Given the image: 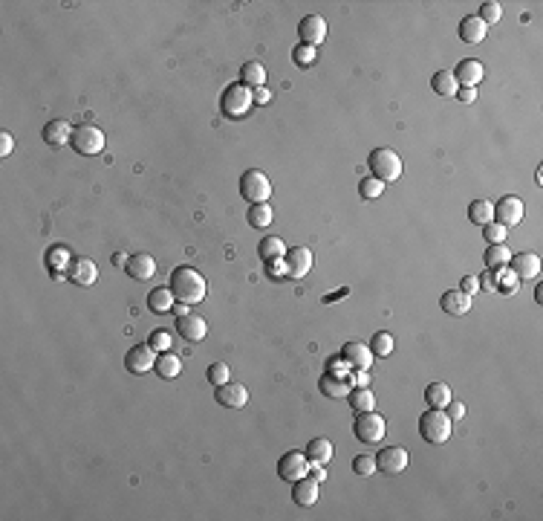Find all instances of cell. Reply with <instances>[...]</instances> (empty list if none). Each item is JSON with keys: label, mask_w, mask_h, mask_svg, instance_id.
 I'll use <instances>...</instances> for the list:
<instances>
[{"label": "cell", "mask_w": 543, "mask_h": 521, "mask_svg": "<svg viewBox=\"0 0 543 521\" xmlns=\"http://www.w3.org/2000/svg\"><path fill=\"white\" fill-rule=\"evenodd\" d=\"M333 443H329L327 438H315V440H309V446H307V458H309V464H329V460H333Z\"/></svg>", "instance_id": "obj_27"}, {"label": "cell", "mask_w": 543, "mask_h": 521, "mask_svg": "<svg viewBox=\"0 0 543 521\" xmlns=\"http://www.w3.org/2000/svg\"><path fill=\"white\" fill-rule=\"evenodd\" d=\"M43 142L52 145V148H64L72 142V128L64 119H52V122L43 125Z\"/></svg>", "instance_id": "obj_21"}, {"label": "cell", "mask_w": 543, "mask_h": 521, "mask_svg": "<svg viewBox=\"0 0 543 521\" xmlns=\"http://www.w3.org/2000/svg\"><path fill=\"white\" fill-rule=\"evenodd\" d=\"M240 76H243V84L254 90V87H263V81H266V67H263L260 61H246L243 70H240Z\"/></svg>", "instance_id": "obj_35"}, {"label": "cell", "mask_w": 543, "mask_h": 521, "mask_svg": "<svg viewBox=\"0 0 543 521\" xmlns=\"http://www.w3.org/2000/svg\"><path fill=\"white\" fill-rule=\"evenodd\" d=\"M127 261H130V258H127V255H122V252H119L113 264H116V266H127Z\"/></svg>", "instance_id": "obj_55"}, {"label": "cell", "mask_w": 543, "mask_h": 521, "mask_svg": "<svg viewBox=\"0 0 543 521\" xmlns=\"http://www.w3.org/2000/svg\"><path fill=\"white\" fill-rule=\"evenodd\" d=\"M127 275L130 278H136V281H150L156 275V261L150 258V255H145V252H139V255H133L130 261H127Z\"/></svg>", "instance_id": "obj_24"}, {"label": "cell", "mask_w": 543, "mask_h": 521, "mask_svg": "<svg viewBox=\"0 0 543 521\" xmlns=\"http://www.w3.org/2000/svg\"><path fill=\"white\" fill-rule=\"evenodd\" d=\"M171 293L179 304H200L208 293V284L203 273H197L194 266H176L171 273Z\"/></svg>", "instance_id": "obj_1"}, {"label": "cell", "mask_w": 543, "mask_h": 521, "mask_svg": "<svg viewBox=\"0 0 543 521\" xmlns=\"http://www.w3.org/2000/svg\"><path fill=\"white\" fill-rule=\"evenodd\" d=\"M298 35L307 47L318 50L327 38V21L321 18V14H307V18H300V23H298Z\"/></svg>", "instance_id": "obj_13"}, {"label": "cell", "mask_w": 543, "mask_h": 521, "mask_svg": "<svg viewBox=\"0 0 543 521\" xmlns=\"http://www.w3.org/2000/svg\"><path fill=\"white\" fill-rule=\"evenodd\" d=\"M125 368L130 374H147V371L156 368V351L150 345H133L125 353Z\"/></svg>", "instance_id": "obj_11"}, {"label": "cell", "mask_w": 543, "mask_h": 521, "mask_svg": "<svg viewBox=\"0 0 543 521\" xmlns=\"http://www.w3.org/2000/svg\"><path fill=\"white\" fill-rule=\"evenodd\" d=\"M482 237H486L489 244H506V226H503V223H497V220H491V223L482 226Z\"/></svg>", "instance_id": "obj_42"}, {"label": "cell", "mask_w": 543, "mask_h": 521, "mask_svg": "<svg viewBox=\"0 0 543 521\" xmlns=\"http://www.w3.org/2000/svg\"><path fill=\"white\" fill-rule=\"evenodd\" d=\"M385 431H387L385 417H379L376 411L358 414L356 423H353V435H356L361 443H382V440H385Z\"/></svg>", "instance_id": "obj_7"}, {"label": "cell", "mask_w": 543, "mask_h": 521, "mask_svg": "<svg viewBox=\"0 0 543 521\" xmlns=\"http://www.w3.org/2000/svg\"><path fill=\"white\" fill-rule=\"evenodd\" d=\"M147 345L154 348L156 353L171 351V333H165V331H154V333H150V342H147Z\"/></svg>", "instance_id": "obj_45"}, {"label": "cell", "mask_w": 543, "mask_h": 521, "mask_svg": "<svg viewBox=\"0 0 543 521\" xmlns=\"http://www.w3.org/2000/svg\"><path fill=\"white\" fill-rule=\"evenodd\" d=\"M309 475H312V478L315 481H327V469H324V464H309Z\"/></svg>", "instance_id": "obj_53"}, {"label": "cell", "mask_w": 543, "mask_h": 521, "mask_svg": "<svg viewBox=\"0 0 543 521\" xmlns=\"http://www.w3.org/2000/svg\"><path fill=\"white\" fill-rule=\"evenodd\" d=\"M509 270L518 281H526V278H537L540 273V258L535 252H520V255H511L509 261Z\"/></svg>", "instance_id": "obj_16"}, {"label": "cell", "mask_w": 543, "mask_h": 521, "mask_svg": "<svg viewBox=\"0 0 543 521\" xmlns=\"http://www.w3.org/2000/svg\"><path fill=\"white\" fill-rule=\"evenodd\" d=\"M214 400H217L220 406H225V409H243L249 403V389H246V385L229 380L225 385H217Z\"/></svg>", "instance_id": "obj_15"}, {"label": "cell", "mask_w": 543, "mask_h": 521, "mask_svg": "<svg viewBox=\"0 0 543 521\" xmlns=\"http://www.w3.org/2000/svg\"><path fill=\"white\" fill-rule=\"evenodd\" d=\"M312 270V252L307 246H295V249H286L283 255V275L289 278H304Z\"/></svg>", "instance_id": "obj_10"}, {"label": "cell", "mask_w": 543, "mask_h": 521, "mask_svg": "<svg viewBox=\"0 0 543 521\" xmlns=\"http://www.w3.org/2000/svg\"><path fill=\"white\" fill-rule=\"evenodd\" d=\"M482 261H486V266H489V270H494V273L497 270H506L509 261H511V252L506 249V244H489Z\"/></svg>", "instance_id": "obj_28"}, {"label": "cell", "mask_w": 543, "mask_h": 521, "mask_svg": "<svg viewBox=\"0 0 543 521\" xmlns=\"http://www.w3.org/2000/svg\"><path fill=\"white\" fill-rule=\"evenodd\" d=\"M47 264H50L52 273H67L70 264H72V258H70V252H67L64 246H52V249L47 252Z\"/></svg>", "instance_id": "obj_37"}, {"label": "cell", "mask_w": 543, "mask_h": 521, "mask_svg": "<svg viewBox=\"0 0 543 521\" xmlns=\"http://www.w3.org/2000/svg\"><path fill=\"white\" fill-rule=\"evenodd\" d=\"M318 495H321V486H318V481H315L312 475H304V478H298L292 484V498H295V504H300V507H312V504H318Z\"/></svg>", "instance_id": "obj_18"}, {"label": "cell", "mask_w": 543, "mask_h": 521, "mask_svg": "<svg viewBox=\"0 0 543 521\" xmlns=\"http://www.w3.org/2000/svg\"><path fill=\"white\" fill-rule=\"evenodd\" d=\"M318 389H321V394L327 397V400H347V394H350L353 389H350V382H347L344 377H338V374H327L318 380Z\"/></svg>", "instance_id": "obj_23"}, {"label": "cell", "mask_w": 543, "mask_h": 521, "mask_svg": "<svg viewBox=\"0 0 543 521\" xmlns=\"http://www.w3.org/2000/svg\"><path fill=\"white\" fill-rule=\"evenodd\" d=\"M469 220L477 223V226H486V223H491V220H494V203H489V200H474V203L469 206Z\"/></svg>", "instance_id": "obj_36"}, {"label": "cell", "mask_w": 543, "mask_h": 521, "mask_svg": "<svg viewBox=\"0 0 543 521\" xmlns=\"http://www.w3.org/2000/svg\"><path fill=\"white\" fill-rule=\"evenodd\" d=\"M393 348H396V342H393V336H390L387 331H379V333L370 339L373 356H390V353H393Z\"/></svg>", "instance_id": "obj_38"}, {"label": "cell", "mask_w": 543, "mask_h": 521, "mask_svg": "<svg viewBox=\"0 0 543 521\" xmlns=\"http://www.w3.org/2000/svg\"><path fill=\"white\" fill-rule=\"evenodd\" d=\"M523 215H526V206H523V200L515 197V195L500 197V203L494 206V220L503 223L506 229H509V226H518V223L523 220Z\"/></svg>", "instance_id": "obj_12"}, {"label": "cell", "mask_w": 543, "mask_h": 521, "mask_svg": "<svg viewBox=\"0 0 543 521\" xmlns=\"http://www.w3.org/2000/svg\"><path fill=\"white\" fill-rule=\"evenodd\" d=\"M451 72H454L460 87H477L482 81V76H486V67H482L477 58H465V61H460L457 70H451Z\"/></svg>", "instance_id": "obj_19"}, {"label": "cell", "mask_w": 543, "mask_h": 521, "mask_svg": "<svg viewBox=\"0 0 543 521\" xmlns=\"http://www.w3.org/2000/svg\"><path fill=\"white\" fill-rule=\"evenodd\" d=\"M252 99H254V104H269V101H272V93L266 90V87H254V90H252Z\"/></svg>", "instance_id": "obj_51"}, {"label": "cell", "mask_w": 543, "mask_h": 521, "mask_svg": "<svg viewBox=\"0 0 543 521\" xmlns=\"http://www.w3.org/2000/svg\"><path fill=\"white\" fill-rule=\"evenodd\" d=\"M174 302H176V299H174L171 287H156V290H150V295H147V307L154 310V313H168V310H174V307H176Z\"/></svg>", "instance_id": "obj_29"}, {"label": "cell", "mask_w": 543, "mask_h": 521, "mask_svg": "<svg viewBox=\"0 0 543 521\" xmlns=\"http://www.w3.org/2000/svg\"><path fill=\"white\" fill-rule=\"evenodd\" d=\"M292 58H295V64L309 67V64L315 61V58H318V50H315V47H307V43H300V47H295Z\"/></svg>", "instance_id": "obj_44"}, {"label": "cell", "mask_w": 543, "mask_h": 521, "mask_svg": "<svg viewBox=\"0 0 543 521\" xmlns=\"http://www.w3.org/2000/svg\"><path fill=\"white\" fill-rule=\"evenodd\" d=\"M70 145L75 148V154H81V157H96V154L104 151V133H101V128H96V125H81V128L72 130V142H70Z\"/></svg>", "instance_id": "obj_6"}, {"label": "cell", "mask_w": 543, "mask_h": 521, "mask_svg": "<svg viewBox=\"0 0 543 521\" xmlns=\"http://www.w3.org/2000/svg\"><path fill=\"white\" fill-rule=\"evenodd\" d=\"M486 32H489V26L482 23L477 14H469V18L460 21V38L465 43H480L482 38H486Z\"/></svg>", "instance_id": "obj_25"}, {"label": "cell", "mask_w": 543, "mask_h": 521, "mask_svg": "<svg viewBox=\"0 0 543 521\" xmlns=\"http://www.w3.org/2000/svg\"><path fill=\"white\" fill-rule=\"evenodd\" d=\"M67 278L72 281V284H79V287H93L99 281V266H96V261H90V258H72L70 270H67Z\"/></svg>", "instance_id": "obj_14"}, {"label": "cell", "mask_w": 543, "mask_h": 521, "mask_svg": "<svg viewBox=\"0 0 543 521\" xmlns=\"http://www.w3.org/2000/svg\"><path fill=\"white\" fill-rule=\"evenodd\" d=\"M451 429H454V423H451V417L442 409H428L425 414L419 417V435H422V440L431 443V446L448 443Z\"/></svg>", "instance_id": "obj_2"}, {"label": "cell", "mask_w": 543, "mask_h": 521, "mask_svg": "<svg viewBox=\"0 0 543 521\" xmlns=\"http://www.w3.org/2000/svg\"><path fill=\"white\" fill-rule=\"evenodd\" d=\"M460 290H462L465 295H474V293L480 290V281H477L474 275H465V278H462V284H460Z\"/></svg>", "instance_id": "obj_49"}, {"label": "cell", "mask_w": 543, "mask_h": 521, "mask_svg": "<svg viewBox=\"0 0 543 521\" xmlns=\"http://www.w3.org/2000/svg\"><path fill=\"white\" fill-rule=\"evenodd\" d=\"M179 371H183V362H179V356H174V353H168V351L156 356V374H159L162 380H176Z\"/></svg>", "instance_id": "obj_32"}, {"label": "cell", "mask_w": 543, "mask_h": 521, "mask_svg": "<svg viewBox=\"0 0 543 521\" xmlns=\"http://www.w3.org/2000/svg\"><path fill=\"white\" fill-rule=\"evenodd\" d=\"M347 403H350V409L356 414H365V411L376 409V397H373L370 389H353L350 394H347Z\"/></svg>", "instance_id": "obj_31"}, {"label": "cell", "mask_w": 543, "mask_h": 521, "mask_svg": "<svg viewBox=\"0 0 543 521\" xmlns=\"http://www.w3.org/2000/svg\"><path fill=\"white\" fill-rule=\"evenodd\" d=\"M353 382H356V389H367V385H370L367 371H358V374H353Z\"/></svg>", "instance_id": "obj_54"}, {"label": "cell", "mask_w": 543, "mask_h": 521, "mask_svg": "<svg viewBox=\"0 0 543 521\" xmlns=\"http://www.w3.org/2000/svg\"><path fill=\"white\" fill-rule=\"evenodd\" d=\"M278 475L283 481L295 484L298 478H304V475H309V458L304 452H286L280 460H278Z\"/></svg>", "instance_id": "obj_8"}, {"label": "cell", "mask_w": 543, "mask_h": 521, "mask_svg": "<svg viewBox=\"0 0 543 521\" xmlns=\"http://www.w3.org/2000/svg\"><path fill=\"white\" fill-rule=\"evenodd\" d=\"M240 195L249 203H266L272 197V180L258 171V168H249L243 177H240Z\"/></svg>", "instance_id": "obj_5"}, {"label": "cell", "mask_w": 543, "mask_h": 521, "mask_svg": "<svg viewBox=\"0 0 543 521\" xmlns=\"http://www.w3.org/2000/svg\"><path fill=\"white\" fill-rule=\"evenodd\" d=\"M176 331L185 342H203L208 336V324L203 316H194V313H185V316L176 319Z\"/></svg>", "instance_id": "obj_17"}, {"label": "cell", "mask_w": 543, "mask_h": 521, "mask_svg": "<svg viewBox=\"0 0 543 521\" xmlns=\"http://www.w3.org/2000/svg\"><path fill=\"white\" fill-rule=\"evenodd\" d=\"M252 104H254L252 87H246L243 81H237V84H229V87H225L220 108H223V113L229 116V119H243V116L252 110Z\"/></svg>", "instance_id": "obj_4"}, {"label": "cell", "mask_w": 543, "mask_h": 521, "mask_svg": "<svg viewBox=\"0 0 543 521\" xmlns=\"http://www.w3.org/2000/svg\"><path fill=\"white\" fill-rule=\"evenodd\" d=\"M407 464H411V455H407L404 446H385V449L376 455V466H379L382 472H387V475L404 472Z\"/></svg>", "instance_id": "obj_9"}, {"label": "cell", "mask_w": 543, "mask_h": 521, "mask_svg": "<svg viewBox=\"0 0 543 521\" xmlns=\"http://www.w3.org/2000/svg\"><path fill=\"white\" fill-rule=\"evenodd\" d=\"M457 99H460L462 104H471V101L477 99V90H474V87H460V90H457Z\"/></svg>", "instance_id": "obj_52"}, {"label": "cell", "mask_w": 543, "mask_h": 521, "mask_svg": "<svg viewBox=\"0 0 543 521\" xmlns=\"http://www.w3.org/2000/svg\"><path fill=\"white\" fill-rule=\"evenodd\" d=\"M477 281H480V287L486 290V293H497V278H494V270H486V273H482Z\"/></svg>", "instance_id": "obj_47"}, {"label": "cell", "mask_w": 543, "mask_h": 521, "mask_svg": "<svg viewBox=\"0 0 543 521\" xmlns=\"http://www.w3.org/2000/svg\"><path fill=\"white\" fill-rule=\"evenodd\" d=\"M341 353H344V360L350 362L356 371H367L373 365V360H376L370 345H365V342H347V345L341 348Z\"/></svg>", "instance_id": "obj_20"}, {"label": "cell", "mask_w": 543, "mask_h": 521, "mask_svg": "<svg viewBox=\"0 0 543 521\" xmlns=\"http://www.w3.org/2000/svg\"><path fill=\"white\" fill-rule=\"evenodd\" d=\"M382 191H385V183H382V180H376V177H365V180L358 183V195L365 197V200H376V197H382Z\"/></svg>", "instance_id": "obj_40"}, {"label": "cell", "mask_w": 543, "mask_h": 521, "mask_svg": "<svg viewBox=\"0 0 543 521\" xmlns=\"http://www.w3.org/2000/svg\"><path fill=\"white\" fill-rule=\"evenodd\" d=\"M205 380L217 389V385H225V382L232 380V371H229V365H225V362H211L208 371H205Z\"/></svg>", "instance_id": "obj_39"}, {"label": "cell", "mask_w": 543, "mask_h": 521, "mask_svg": "<svg viewBox=\"0 0 543 521\" xmlns=\"http://www.w3.org/2000/svg\"><path fill=\"white\" fill-rule=\"evenodd\" d=\"M448 417H451V423H460L462 420V417H465V406L460 403V400H454V397H451V403L442 409Z\"/></svg>", "instance_id": "obj_46"}, {"label": "cell", "mask_w": 543, "mask_h": 521, "mask_svg": "<svg viewBox=\"0 0 543 521\" xmlns=\"http://www.w3.org/2000/svg\"><path fill=\"white\" fill-rule=\"evenodd\" d=\"M12 148H14V139H12V133H0V157H9L12 154Z\"/></svg>", "instance_id": "obj_50"}, {"label": "cell", "mask_w": 543, "mask_h": 521, "mask_svg": "<svg viewBox=\"0 0 543 521\" xmlns=\"http://www.w3.org/2000/svg\"><path fill=\"white\" fill-rule=\"evenodd\" d=\"M376 469H379V466H376V458L373 455H356L353 458V472L356 475H365V478H367V475H373Z\"/></svg>", "instance_id": "obj_43"}, {"label": "cell", "mask_w": 543, "mask_h": 521, "mask_svg": "<svg viewBox=\"0 0 543 521\" xmlns=\"http://www.w3.org/2000/svg\"><path fill=\"white\" fill-rule=\"evenodd\" d=\"M272 217H275V212H272L269 203H252V206H249V226L266 229L269 223H272Z\"/></svg>", "instance_id": "obj_34"}, {"label": "cell", "mask_w": 543, "mask_h": 521, "mask_svg": "<svg viewBox=\"0 0 543 521\" xmlns=\"http://www.w3.org/2000/svg\"><path fill=\"white\" fill-rule=\"evenodd\" d=\"M425 403L428 409H445L451 403V389L445 382H431L425 389Z\"/></svg>", "instance_id": "obj_33"}, {"label": "cell", "mask_w": 543, "mask_h": 521, "mask_svg": "<svg viewBox=\"0 0 543 521\" xmlns=\"http://www.w3.org/2000/svg\"><path fill=\"white\" fill-rule=\"evenodd\" d=\"M506 270H509V266H506ZM506 270H500V281H497V290H506V293H515V275H506Z\"/></svg>", "instance_id": "obj_48"}, {"label": "cell", "mask_w": 543, "mask_h": 521, "mask_svg": "<svg viewBox=\"0 0 543 521\" xmlns=\"http://www.w3.org/2000/svg\"><path fill=\"white\" fill-rule=\"evenodd\" d=\"M258 255H260V261H266V264H272V261H283L286 246H283L280 237H263V241L258 244Z\"/></svg>", "instance_id": "obj_30"}, {"label": "cell", "mask_w": 543, "mask_h": 521, "mask_svg": "<svg viewBox=\"0 0 543 521\" xmlns=\"http://www.w3.org/2000/svg\"><path fill=\"white\" fill-rule=\"evenodd\" d=\"M367 168L373 171L376 180L382 183H396L402 177V159L393 148H373L367 157Z\"/></svg>", "instance_id": "obj_3"}, {"label": "cell", "mask_w": 543, "mask_h": 521, "mask_svg": "<svg viewBox=\"0 0 543 521\" xmlns=\"http://www.w3.org/2000/svg\"><path fill=\"white\" fill-rule=\"evenodd\" d=\"M174 310H176V319H179V316H185V313H188V307H185V304H179V307H174Z\"/></svg>", "instance_id": "obj_56"}, {"label": "cell", "mask_w": 543, "mask_h": 521, "mask_svg": "<svg viewBox=\"0 0 543 521\" xmlns=\"http://www.w3.org/2000/svg\"><path fill=\"white\" fill-rule=\"evenodd\" d=\"M431 87H433V93L442 96V99H454L457 90H460V84H457V79H454V72H451V70L436 72V76L431 79Z\"/></svg>", "instance_id": "obj_26"}, {"label": "cell", "mask_w": 543, "mask_h": 521, "mask_svg": "<svg viewBox=\"0 0 543 521\" xmlns=\"http://www.w3.org/2000/svg\"><path fill=\"white\" fill-rule=\"evenodd\" d=\"M440 307L448 313V316H465V313L471 310V295H465L460 287L457 290H445L442 299H440Z\"/></svg>", "instance_id": "obj_22"}, {"label": "cell", "mask_w": 543, "mask_h": 521, "mask_svg": "<svg viewBox=\"0 0 543 521\" xmlns=\"http://www.w3.org/2000/svg\"><path fill=\"white\" fill-rule=\"evenodd\" d=\"M477 18H480L482 23H486V26H491V23H497V21L503 18V6H500V3H494V0H489V3H482V6H480V14H477Z\"/></svg>", "instance_id": "obj_41"}]
</instances>
